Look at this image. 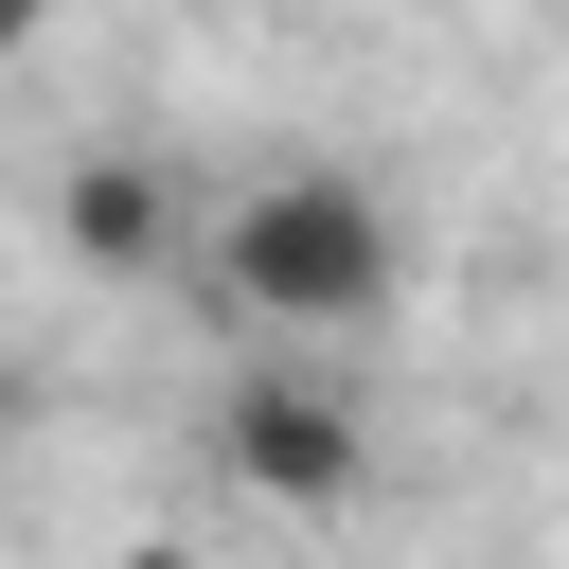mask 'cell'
Wrapping results in <instances>:
<instances>
[{
  "label": "cell",
  "mask_w": 569,
  "mask_h": 569,
  "mask_svg": "<svg viewBox=\"0 0 569 569\" xmlns=\"http://www.w3.org/2000/svg\"><path fill=\"white\" fill-rule=\"evenodd\" d=\"M213 302L267 338V356H320V338H356V320H391V284H409V249H391V196L356 178V160H267L231 213H213Z\"/></svg>",
  "instance_id": "obj_1"
},
{
  "label": "cell",
  "mask_w": 569,
  "mask_h": 569,
  "mask_svg": "<svg viewBox=\"0 0 569 569\" xmlns=\"http://www.w3.org/2000/svg\"><path fill=\"white\" fill-rule=\"evenodd\" d=\"M213 462H231L267 516H338V498L373 480V409H356L320 356H249V373L213 391Z\"/></svg>",
  "instance_id": "obj_2"
},
{
  "label": "cell",
  "mask_w": 569,
  "mask_h": 569,
  "mask_svg": "<svg viewBox=\"0 0 569 569\" xmlns=\"http://www.w3.org/2000/svg\"><path fill=\"white\" fill-rule=\"evenodd\" d=\"M53 249H71L89 284H160V267L196 249V213H178L160 142H71V178H53Z\"/></svg>",
  "instance_id": "obj_3"
},
{
  "label": "cell",
  "mask_w": 569,
  "mask_h": 569,
  "mask_svg": "<svg viewBox=\"0 0 569 569\" xmlns=\"http://www.w3.org/2000/svg\"><path fill=\"white\" fill-rule=\"evenodd\" d=\"M18 53H36V0H0V71H18Z\"/></svg>",
  "instance_id": "obj_4"
},
{
  "label": "cell",
  "mask_w": 569,
  "mask_h": 569,
  "mask_svg": "<svg viewBox=\"0 0 569 569\" xmlns=\"http://www.w3.org/2000/svg\"><path fill=\"white\" fill-rule=\"evenodd\" d=\"M124 569H196V551H124Z\"/></svg>",
  "instance_id": "obj_5"
}]
</instances>
